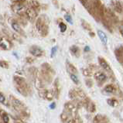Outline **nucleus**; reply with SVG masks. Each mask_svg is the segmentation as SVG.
Listing matches in <instances>:
<instances>
[{"instance_id":"1","label":"nucleus","mask_w":123,"mask_h":123,"mask_svg":"<svg viewBox=\"0 0 123 123\" xmlns=\"http://www.w3.org/2000/svg\"><path fill=\"white\" fill-rule=\"evenodd\" d=\"M9 101L11 103L12 108L15 109L22 117L24 118H29L30 113L29 108H27L26 105L24 104L23 101L19 100L18 98H16L13 95L9 96Z\"/></svg>"},{"instance_id":"2","label":"nucleus","mask_w":123,"mask_h":123,"mask_svg":"<svg viewBox=\"0 0 123 123\" xmlns=\"http://www.w3.org/2000/svg\"><path fill=\"white\" fill-rule=\"evenodd\" d=\"M13 81L15 84L16 88L23 96L27 97L31 94L32 90L30 88V86L27 84L25 78L19 76H14Z\"/></svg>"},{"instance_id":"3","label":"nucleus","mask_w":123,"mask_h":123,"mask_svg":"<svg viewBox=\"0 0 123 123\" xmlns=\"http://www.w3.org/2000/svg\"><path fill=\"white\" fill-rule=\"evenodd\" d=\"M37 30L42 36H47L48 33V24L47 21L45 20L44 16H42V17H40L37 21Z\"/></svg>"},{"instance_id":"4","label":"nucleus","mask_w":123,"mask_h":123,"mask_svg":"<svg viewBox=\"0 0 123 123\" xmlns=\"http://www.w3.org/2000/svg\"><path fill=\"white\" fill-rule=\"evenodd\" d=\"M83 106L85 107L87 111H89L90 113H94L96 111V105L92 101H91L89 98L86 97L82 100Z\"/></svg>"},{"instance_id":"5","label":"nucleus","mask_w":123,"mask_h":123,"mask_svg":"<svg viewBox=\"0 0 123 123\" xmlns=\"http://www.w3.org/2000/svg\"><path fill=\"white\" fill-rule=\"evenodd\" d=\"M64 110L68 111L69 113H71L72 115L78 114V108H77L75 103L73 101H68L64 104Z\"/></svg>"},{"instance_id":"6","label":"nucleus","mask_w":123,"mask_h":123,"mask_svg":"<svg viewBox=\"0 0 123 123\" xmlns=\"http://www.w3.org/2000/svg\"><path fill=\"white\" fill-rule=\"evenodd\" d=\"M94 78L99 86L102 85V84L107 80V75L102 71H98L96 73H94Z\"/></svg>"},{"instance_id":"7","label":"nucleus","mask_w":123,"mask_h":123,"mask_svg":"<svg viewBox=\"0 0 123 123\" xmlns=\"http://www.w3.org/2000/svg\"><path fill=\"white\" fill-rule=\"evenodd\" d=\"M30 53L36 57H42V56L44 54V51L43 49L36 45H33L30 48Z\"/></svg>"},{"instance_id":"8","label":"nucleus","mask_w":123,"mask_h":123,"mask_svg":"<svg viewBox=\"0 0 123 123\" xmlns=\"http://www.w3.org/2000/svg\"><path fill=\"white\" fill-rule=\"evenodd\" d=\"M98 62H99V64H100L101 68H103L105 71H106L108 73H112L111 68L109 64H108V63L105 61L103 57H98Z\"/></svg>"},{"instance_id":"9","label":"nucleus","mask_w":123,"mask_h":123,"mask_svg":"<svg viewBox=\"0 0 123 123\" xmlns=\"http://www.w3.org/2000/svg\"><path fill=\"white\" fill-rule=\"evenodd\" d=\"M108 121V117L102 114H97L93 118V123H102Z\"/></svg>"},{"instance_id":"10","label":"nucleus","mask_w":123,"mask_h":123,"mask_svg":"<svg viewBox=\"0 0 123 123\" xmlns=\"http://www.w3.org/2000/svg\"><path fill=\"white\" fill-rule=\"evenodd\" d=\"M11 43L6 38H1L0 40V47L2 48L3 50H9L11 48Z\"/></svg>"},{"instance_id":"11","label":"nucleus","mask_w":123,"mask_h":123,"mask_svg":"<svg viewBox=\"0 0 123 123\" xmlns=\"http://www.w3.org/2000/svg\"><path fill=\"white\" fill-rule=\"evenodd\" d=\"M54 92V97L58 99L60 97V94H61V87H60V84H59V80L58 79L55 80L54 81V87L53 89Z\"/></svg>"},{"instance_id":"12","label":"nucleus","mask_w":123,"mask_h":123,"mask_svg":"<svg viewBox=\"0 0 123 123\" xmlns=\"http://www.w3.org/2000/svg\"><path fill=\"white\" fill-rule=\"evenodd\" d=\"M97 33H98V37H99V39L101 41V43H102L105 46H106L107 43H108V37H107V35L105 34L102 30H99L97 31Z\"/></svg>"},{"instance_id":"13","label":"nucleus","mask_w":123,"mask_h":123,"mask_svg":"<svg viewBox=\"0 0 123 123\" xmlns=\"http://www.w3.org/2000/svg\"><path fill=\"white\" fill-rule=\"evenodd\" d=\"M105 92H106L108 94H115L116 92V87H115L114 84H108L105 87H104V90H103Z\"/></svg>"},{"instance_id":"14","label":"nucleus","mask_w":123,"mask_h":123,"mask_svg":"<svg viewBox=\"0 0 123 123\" xmlns=\"http://www.w3.org/2000/svg\"><path fill=\"white\" fill-rule=\"evenodd\" d=\"M67 123H82V119L80 118V117L79 116V115L78 113V114L73 115L67 121Z\"/></svg>"},{"instance_id":"15","label":"nucleus","mask_w":123,"mask_h":123,"mask_svg":"<svg viewBox=\"0 0 123 123\" xmlns=\"http://www.w3.org/2000/svg\"><path fill=\"white\" fill-rule=\"evenodd\" d=\"M72 114H71V113H69L68 111H64L62 112V113L61 114V115H60V118H61V122H64V123H65V122H67V121L68 120V119L71 118V116H72Z\"/></svg>"},{"instance_id":"16","label":"nucleus","mask_w":123,"mask_h":123,"mask_svg":"<svg viewBox=\"0 0 123 123\" xmlns=\"http://www.w3.org/2000/svg\"><path fill=\"white\" fill-rule=\"evenodd\" d=\"M11 26H12V29L15 30L16 33H18L20 35H23V36H24L23 30H22V28H21V26H19V24L17 23V22H12V24H11Z\"/></svg>"},{"instance_id":"17","label":"nucleus","mask_w":123,"mask_h":123,"mask_svg":"<svg viewBox=\"0 0 123 123\" xmlns=\"http://www.w3.org/2000/svg\"><path fill=\"white\" fill-rule=\"evenodd\" d=\"M25 15H26V16L29 18L30 19H33L35 17L37 16V12L34 9H28L26 10Z\"/></svg>"},{"instance_id":"18","label":"nucleus","mask_w":123,"mask_h":123,"mask_svg":"<svg viewBox=\"0 0 123 123\" xmlns=\"http://www.w3.org/2000/svg\"><path fill=\"white\" fill-rule=\"evenodd\" d=\"M0 117H1L3 123H9V116L7 112L0 108Z\"/></svg>"},{"instance_id":"19","label":"nucleus","mask_w":123,"mask_h":123,"mask_svg":"<svg viewBox=\"0 0 123 123\" xmlns=\"http://www.w3.org/2000/svg\"><path fill=\"white\" fill-rule=\"evenodd\" d=\"M66 65H67V70H68V73H70V74H77L78 73V69L75 68V66H74L72 64H71V63L67 62Z\"/></svg>"},{"instance_id":"20","label":"nucleus","mask_w":123,"mask_h":123,"mask_svg":"<svg viewBox=\"0 0 123 123\" xmlns=\"http://www.w3.org/2000/svg\"><path fill=\"white\" fill-rule=\"evenodd\" d=\"M70 51H71V53L73 55H74L77 57H78L80 56V49L78 47H77V46H74V45L71 46V47H70Z\"/></svg>"},{"instance_id":"21","label":"nucleus","mask_w":123,"mask_h":123,"mask_svg":"<svg viewBox=\"0 0 123 123\" xmlns=\"http://www.w3.org/2000/svg\"><path fill=\"white\" fill-rule=\"evenodd\" d=\"M107 104L111 107H117L119 105L118 101L116 98H108L107 99Z\"/></svg>"},{"instance_id":"22","label":"nucleus","mask_w":123,"mask_h":123,"mask_svg":"<svg viewBox=\"0 0 123 123\" xmlns=\"http://www.w3.org/2000/svg\"><path fill=\"white\" fill-rule=\"evenodd\" d=\"M68 96H69V98H71V100L77 99V98H78V89H77V88L71 89V91H69Z\"/></svg>"},{"instance_id":"23","label":"nucleus","mask_w":123,"mask_h":123,"mask_svg":"<svg viewBox=\"0 0 123 123\" xmlns=\"http://www.w3.org/2000/svg\"><path fill=\"white\" fill-rule=\"evenodd\" d=\"M115 55H116L117 60L119 61L121 64H122V47L120 48H118L115 51Z\"/></svg>"},{"instance_id":"24","label":"nucleus","mask_w":123,"mask_h":123,"mask_svg":"<svg viewBox=\"0 0 123 123\" xmlns=\"http://www.w3.org/2000/svg\"><path fill=\"white\" fill-rule=\"evenodd\" d=\"M54 98V91H53V89L47 90V93H46V95H45V99H47L48 101H52Z\"/></svg>"},{"instance_id":"25","label":"nucleus","mask_w":123,"mask_h":123,"mask_svg":"<svg viewBox=\"0 0 123 123\" xmlns=\"http://www.w3.org/2000/svg\"><path fill=\"white\" fill-rule=\"evenodd\" d=\"M70 77H71V79L72 81L74 83L77 85H78L80 84V80H79V78L77 76V74H70Z\"/></svg>"},{"instance_id":"26","label":"nucleus","mask_w":123,"mask_h":123,"mask_svg":"<svg viewBox=\"0 0 123 123\" xmlns=\"http://www.w3.org/2000/svg\"><path fill=\"white\" fill-rule=\"evenodd\" d=\"M81 25H82V27L84 28V29H85L87 30H89V31L91 30V25H90L88 23H87L86 21H84V19L81 20Z\"/></svg>"},{"instance_id":"27","label":"nucleus","mask_w":123,"mask_h":123,"mask_svg":"<svg viewBox=\"0 0 123 123\" xmlns=\"http://www.w3.org/2000/svg\"><path fill=\"white\" fill-rule=\"evenodd\" d=\"M82 73H83V74L84 76H86V77H91V75H92V73H91V71L87 68H83L82 69Z\"/></svg>"},{"instance_id":"28","label":"nucleus","mask_w":123,"mask_h":123,"mask_svg":"<svg viewBox=\"0 0 123 123\" xmlns=\"http://www.w3.org/2000/svg\"><path fill=\"white\" fill-rule=\"evenodd\" d=\"M0 103L2 105H5L7 106V103H6V98L5 95L3 94L2 92H0Z\"/></svg>"},{"instance_id":"29","label":"nucleus","mask_w":123,"mask_h":123,"mask_svg":"<svg viewBox=\"0 0 123 123\" xmlns=\"http://www.w3.org/2000/svg\"><path fill=\"white\" fill-rule=\"evenodd\" d=\"M59 29L61 30V33H64L65 31L67 30V26L66 24L64 23H61L59 24Z\"/></svg>"},{"instance_id":"30","label":"nucleus","mask_w":123,"mask_h":123,"mask_svg":"<svg viewBox=\"0 0 123 123\" xmlns=\"http://www.w3.org/2000/svg\"><path fill=\"white\" fill-rule=\"evenodd\" d=\"M114 8L116 9V11H119V12H122V4L121 3H119L118 2H115V4H114Z\"/></svg>"},{"instance_id":"31","label":"nucleus","mask_w":123,"mask_h":123,"mask_svg":"<svg viewBox=\"0 0 123 123\" xmlns=\"http://www.w3.org/2000/svg\"><path fill=\"white\" fill-rule=\"evenodd\" d=\"M0 67L2 68H9V63L6 61H0Z\"/></svg>"},{"instance_id":"32","label":"nucleus","mask_w":123,"mask_h":123,"mask_svg":"<svg viewBox=\"0 0 123 123\" xmlns=\"http://www.w3.org/2000/svg\"><path fill=\"white\" fill-rule=\"evenodd\" d=\"M85 84L88 87H91L93 86V80L90 79V78H87L85 80Z\"/></svg>"},{"instance_id":"33","label":"nucleus","mask_w":123,"mask_h":123,"mask_svg":"<svg viewBox=\"0 0 123 123\" xmlns=\"http://www.w3.org/2000/svg\"><path fill=\"white\" fill-rule=\"evenodd\" d=\"M64 19H66L67 22H68L70 24H73V19H72V17L68 15V14H67V15L64 16Z\"/></svg>"},{"instance_id":"34","label":"nucleus","mask_w":123,"mask_h":123,"mask_svg":"<svg viewBox=\"0 0 123 123\" xmlns=\"http://www.w3.org/2000/svg\"><path fill=\"white\" fill-rule=\"evenodd\" d=\"M57 47H52L51 49V54H50V57H54V56L57 54Z\"/></svg>"},{"instance_id":"35","label":"nucleus","mask_w":123,"mask_h":123,"mask_svg":"<svg viewBox=\"0 0 123 123\" xmlns=\"http://www.w3.org/2000/svg\"><path fill=\"white\" fill-rule=\"evenodd\" d=\"M26 61L27 63H32V62H33V59H32L31 57H26Z\"/></svg>"},{"instance_id":"36","label":"nucleus","mask_w":123,"mask_h":123,"mask_svg":"<svg viewBox=\"0 0 123 123\" xmlns=\"http://www.w3.org/2000/svg\"><path fill=\"white\" fill-rule=\"evenodd\" d=\"M12 1L16 3H23V2H25L26 0H12Z\"/></svg>"},{"instance_id":"37","label":"nucleus","mask_w":123,"mask_h":123,"mask_svg":"<svg viewBox=\"0 0 123 123\" xmlns=\"http://www.w3.org/2000/svg\"><path fill=\"white\" fill-rule=\"evenodd\" d=\"M56 108V103L55 102H53L50 105V109H54Z\"/></svg>"},{"instance_id":"38","label":"nucleus","mask_w":123,"mask_h":123,"mask_svg":"<svg viewBox=\"0 0 123 123\" xmlns=\"http://www.w3.org/2000/svg\"><path fill=\"white\" fill-rule=\"evenodd\" d=\"M90 50V47H88V46H86L85 48H84V51L87 52V51H89Z\"/></svg>"},{"instance_id":"39","label":"nucleus","mask_w":123,"mask_h":123,"mask_svg":"<svg viewBox=\"0 0 123 123\" xmlns=\"http://www.w3.org/2000/svg\"><path fill=\"white\" fill-rule=\"evenodd\" d=\"M14 123H23L21 120H19V119H16L15 122H14Z\"/></svg>"},{"instance_id":"40","label":"nucleus","mask_w":123,"mask_h":123,"mask_svg":"<svg viewBox=\"0 0 123 123\" xmlns=\"http://www.w3.org/2000/svg\"><path fill=\"white\" fill-rule=\"evenodd\" d=\"M0 123H2V122H1V120H0Z\"/></svg>"},{"instance_id":"41","label":"nucleus","mask_w":123,"mask_h":123,"mask_svg":"<svg viewBox=\"0 0 123 123\" xmlns=\"http://www.w3.org/2000/svg\"><path fill=\"white\" fill-rule=\"evenodd\" d=\"M102 123H108V122H102Z\"/></svg>"}]
</instances>
